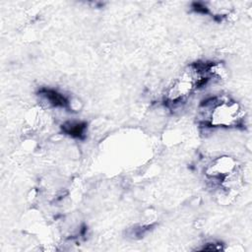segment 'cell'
<instances>
[{
	"label": "cell",
	"mask_w": 252,
	"mask_h": 252,
	"mask_svg": "<svg viewBox=\"0 0 252 252\" xmlns=\"http://www.w3.org/2000/svg\"><path fill=\"white\" fill-rule=\"evenodd\" d=\"M212 64L195 63L190 65L171 85L167 98L173 103L186 98L195 89L204 86L210 80Z\"/></svg>",
	"instance_id": "1"
},
{
	"label": "cell",
	"mask_w": 252,
	"mask_h": 252,
	"mask_svg": "<svg viewBox=\"0 0 252 252\" xmlns=\"http://www.w3.org/2000/svg\"><path fill=\"white\" fill-rule=\"evenodd\" d=\"M209 106H211V112L209 115L211 125L232 126L236 125L242 119V110L234 101L223 100L212 103V105Z\"/></svg>",
	"instance_id": "2"
}]
</instances>
